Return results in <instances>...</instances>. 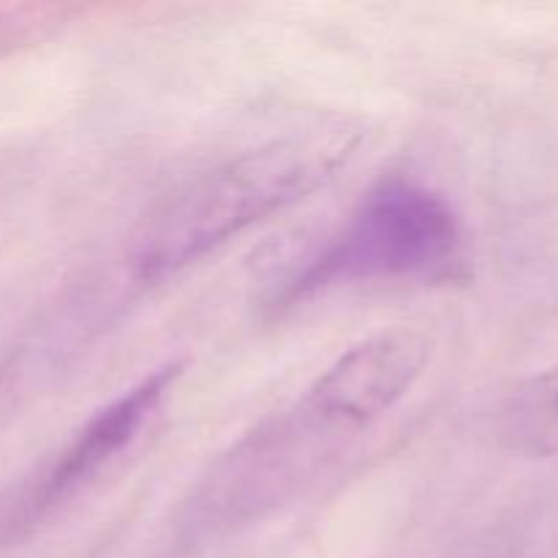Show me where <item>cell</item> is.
I'll return each instance as SVG.
<instances>
[{
	"label": "cell",
	"mask_w": 558,
	"mask_h": 558,
	"mask_svg": "<svg viewBox=\"0 0 558 558\" xmlns=\"http://www.w3.org/2000/svg\"><path fill=\"white\" fill-rule=\"evenodd\" d=\"M363 142L352 123L289 131L196 174L153 210L134 243L142 281H161L330 183Z\"/></svg>",
	"instance_id": "obj_1"
},
{
	"label": "cell",
	"mask_w": 558,
	"mask_h": 558,
	"mask_svg": "<svg viewBox=\"0 0 558 558\" xmlns=\"http://www.w3.org/2000/svg\"><path fill=\"white\" fill-rule=\"evenodd\" d=\"M466 229L445 194L407 178L381 180L330 243L287 283V300L338 283L456 281L466 276Z\"/></svg>",
	"instance_id": "obj_2"
},
{
	"label": "cell",
	"mask_w": 558,
	"mask_h": 558,
	"mask_svg": "<svg viewBox=\"0 0 558 558\" xmlns=\"http://www.w3.org/2000/svg\"><path fill=\"white\" fill-rule=\"evenodd\" d=\"M430 360V341L398 327L347 349L303 396V403L327 425L352 436L396 407Z\"/></svg>",
	"instance_id": "obj_3"
},
{
	"label": "cell",
	"mask_w": 558,
	"mask_h": 558,
	"mask_svg": "<svg viewBox=\"0 0 558 558\" xmlns=\"http://www.w3.org/2000/svg\"><path fill=\"white\" fill-rule=\"evenodd\" d=\"M180 371H183V363L163 365V368L153 371L145 379L136 381L134 387H129L112 403L98 409L82 425L80 434L69 441V447L54 458L47 474L33 485V490L20 507L22 521H36V518L52 512L69 496L85 488L118 452H123L136 439L147 417L156 412L163 396L172 390Z\"/></svg>",
	"instance_id": "obj_4"
},
{
	"label": "cell",
	"mask_w": 558,
	"mask_h": 558,
	"mask_svg": "<svg viewBox=\"0 0 558 558\" xmlns=\"http://www.w3.org/2000/svg\"><path fill=\"white\" fill-rule=\"evenodd\" d=\"M501 436L518 452L558 456V365L521 381L501 409Z\"/></svg>",
	"instance_id": "obj_5"
}]
</instances>
